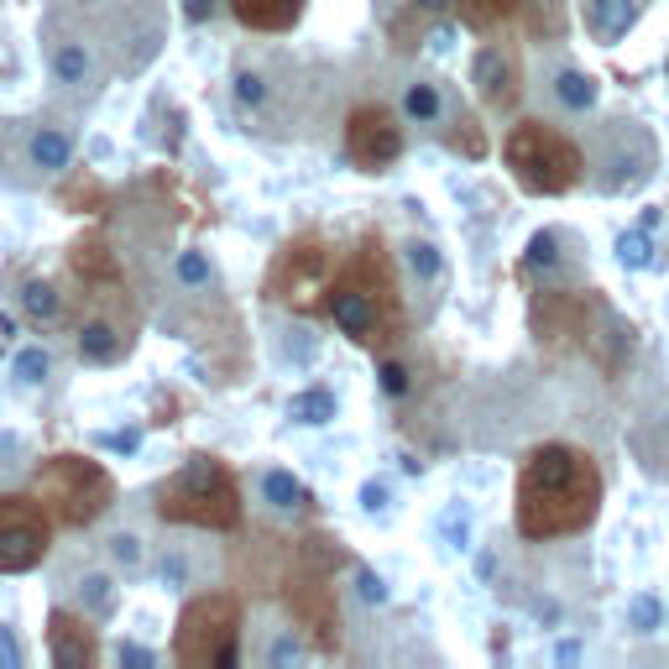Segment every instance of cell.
<instances>
[{
	"label": "cell",
	"instance_id": "1",
	"mask_svg": "<svg viewBox=\"0 0 669 669\" xmlns=\"http://www.w3.org/2000/svg\"><path fill=\"white\" fill-rule=\"evenodd\" d=\"M596 513H602V466L591 450L549 440L523 455L513 487V528L528 544L586 534Z\"/></svg>",
	"mask_w": 669,
	"mask_h": 669
},
{
	"label": "cell",
	"instance_id": "2",
	"mask_svg": "<svg viewBox=\"0 0 669 669\" xmlns=\"http://www.w3.org/2000/svg\"><path fill=\"white\" fill-rule=\"evenodd\" d=\"M325 314L335 319V330L345 340L377 351L398 335L403 309H398V283H392V267L382 257V241H366L351 262L335 272V283L325 293Z\"/></svg>",
	"mask_w": 669,
	"mask_h": 669
},
{
	"label": "cell",
	"instance_id": "3",
	"mask_svg": "<svg viewBox=\"0 0 669 669\" xmlns=\"http://www.w3.org/2000/svg\"><path fill=\"white\" fill-rule=\"evenodd\" d=\"M157 518L230 534V528H241V487H236V476L225 471V460L194 455L189 466L173 471L163 487H157Z\"/></svg>",
	"mask_w": 669,
	"mask_h": 669
},
{
	"label": "cell",
	"instance_id": "4",
	"mask_svg": "<svg viewBox=\"0 0 669 669\" xmlns=\"http://www.w3.org/2000/svg\"><path fill=\"white\" fill-rule=\"evenodd\" d=\"M502 163L523 194H539V199L570 194L586 178V157L575 147V136H565L549 121H518L502 142Z\"/></svg>",
	"mask_w": 669,
	"mask_h": 669
},
{
	"label": "cell",
	"instance_id": "5",
	"mask_svg": "<svg viewBox=\"0 0 669 669\" xmlns=\"http://www.w3.org/2000/svg\"><path fill=\"white\" fill-rule=\"evenodd\" d=\"M32 492L63 528H89L115 502V481L89 455H48L32 471Z\"/></svg>",
	"mask_w": 669,
	"mask_h": 669
},
{
	"label": "cell",
	"instance_id": "6",
	"mask_svg": "<svg viewBox=\"0 0 669 669\" xmlns=\"http://www.w3.org/2000/svg\"><path fill=\"white\" fill-rule=\"evenodd\" d=\"M236 638H241V602L230 591L194 596L178 612L173 633V659L189 669H230L236 664Z\"/></svg>",
	"mask_w": 669,
	"mask_h": 669
},
{
	"label": "cell",
	"instance_id": "7",
	"mask_svg": "<svg viewBox=\"0 0 669 669\" xmlns=\"http://www.w3.org/2000/svg\"><path fill=\"white\" fill-rule=\"evenodd\" d=\"M53 513L42 497H0V575H21L48 560L53 544Z\"/></svg>",
	"mask_w": 669,
	"mask_h": 669
},
{
	"label": "cell",
	"instance_id": "8",
	"mask_svg": "<svg viewBox=\"0 0 669 669\" xmlns=\"http://www.w3.org/2000/svg\"><path fill=\"white\" fill-rule=\"evenodd\" d=\"M335 272H330V257L319 251V241H288L272 262V278H267V293L278 304H293V309H314L325 304L319 293H330Z\"/></svg>",
	"mask_w": 669,
	"mask_h": 669
},
{
	"label": "cell",
	"instance_id": "9",
	"mask_svg": "<svg viewBox=\"0 0 669 669\" xmlns=\"http://www.w3.org/2000/svg\"><path fill=\"white\" fill-rule=\"evenodd\" d=\"M345 157L361 173H387L403 157V126L387 105H356L345 115Z\"/></svg>",
	"mask_w": 669,
	"mask_h": 669
},
{
	"label": "cell",
	"instance_id": "10",
	"mask_svg": "<svg viewBox=\"0 0 669 669\" xmlns=\"http://www.w3.org/2000/svg\"><path fill=\"white\" fill-rule=\"evenodd\" d=\"M575 345L602 366L607 377H617L622 366L633 361V330L622 325V319L602 304V298H586V309H581V325H575Z\"/></svg>",
	"mask_w": 669,
	"mask_h": 669
},
{
	"label": "cell",
	"instance_id": "11",
	"mask_svg": "<svg viewBox=\"0 0 669 669\" xmlns=\"http://www.w3.org/2000/svg\"><path fill=\"white\" fill-rule=\"evenodd\" d=\"M288 607H293V617L314 633L319 649H335V638H340V612H335L330 575H314V570L298 565V575L288 581Z\"/></svg>",
	"mask_w": 669,
	"mask_h": 669
},
{
	"label": "cell",
	"instance_id": "12",
	"mask_svg": "<svg viewBox=\"0 0 669 669\" xmlns=\"http://www.w3.org/2000/svg\"><path fill=\"white\" fill-rule=\"evenodd\" d=\"M48 659L58 669H95V659H100L95 633H89L84 617H74L68 607H53V617H48Z\"/></svg>",
	"mask_w": 669,
	"mask_h": 669
},
{
	"label": "cell",
	"instance_id": "13",
	"mask_svg": "<svg viewBox=\"0 0 669 669\" xmlns=\"http://www.w3.org/2000/svg\"><path fill=\"white\" fill-rule=\"evenodd\" d=\"M471 84L476 95L487 105H513L518 100V63L507 48H497V42H487L476 58H471Z\"/></svg>",
	"mask_w": 669,
	"mask_h": 669
},
{
	"label": "cell",
	"instance_id": "14",
	"mask_svg": "<svg viewBox=\"0 0 669 669\" xmlns=\"http://www.w3.org/2000/svg\"><path fill=\"white\" fill-rule=\"evenodd\" d=\"M230 11L251 32H288L304 16V0H230Z\"/></svg>",
	"mask_w": 669,
	"mask_h": 669
},
{
	"label": "cell",
	"instance_id": "15",
	"mask_svg": "<svg viewBox=\"0 0 669 669\" xmlns=\"http://www.w3.org/2000/svg\"><path fill=\"white\" fill-rule=\"evenodd\" d=\"M586 27L596 42H622L638 27V0H591L586 6Z\"/></svg>",
	"mask_w": 669,
	"mask_h": 669
},
{
	"label": "cell",
	"instance_id": "16",
	"mask_svg": "<svg viewBox=\"0 0 669 669\" xmlns=\"http://www.w3.org/2000/svg\"><path fill=\"white\" fill-rule=\"evenodd\" d=\"M121 345H126V335L115 330L105 314H95V319H84V325H79V356L84 361H115V356H121Z\"/></svg>",
	"mask_w": 669,
	"mask_h": 669
},
{
	"label": "cell",
	"instance_id": "17",
	"mask_svg": "<svg viewBox=\"0 0 669 669\" xmlns=\"http://www.w3.org/2000/svg\"><path fill=\"white\" fill-rule=\"evenodd\" d=\"M555 100L565 105V110H596V79L591 74H581V68H565V74H555Z\"/></svg>",
	"mask_w": 669,
	"mask_h": 669
},
{
	"label": "cell",
	"instance_id": "18",
	"mask_svg": "<svg viewBox=\"0 0 669 669\" xmlns=\"http://www.w3.org/2000/svg\"><path fill=\"white\" fill-rule=\"evenodd\" d=\"M68 152H74V142H68L58 126H42V131L32 136V163H37V168H48V173L68 168Z\"/></svg>",
	"mask_w": 669,
	"mask_h": 669
},
{
	"label": "cell",
	"instance_id": "19",
	"mask_svg": "<svg viewBox=\"0 0 669 669\" xmlns=\"http://www.w3.org/2000/svg\"><path fill=\"white\" fill-rule=\"evenodd\" d=\"M21 309H27L32 319H42V325H53V319L63 314V298H58V288H53V283L32 278L27 288H21Z\"/></svg>",
	"mask_w": 669,
	"mask_h": 669
},
{
	"label": "cell",
	"instance_id": "20",
	"mask_svg": "<svg viewBox=\"0 0 669 669\" xmlns=\"http://www.w3.org/2000/svg\"><path fill=\"white\" fill-rule=\"evenodd\" d=\"M262 497H267L272 507H304V502H309L304 481H298L293 471H267V476H262Z\"/></svg>",
	"mask_w": 669,
	"mask_h": 669
},
{
	"label": "cell",
	"instance_id": "21",
	"mask_svg": "<svg viewBox=\"0 0 669 669\" xmlns=\"http://www.w3.org/2000/svg\"><path fill=\"white\" fill-rule=\"evenodd\" d=\"M288 413H293L298 424H330V419H335V392L309 387V392H298V398H293Z\"/></svg>",
	"mask_w": 669,
	"mask_h": 669
},
{
	"label": "cell",
	"instance_id": "22",
	"mask_svg": "<svg viewBox=\"0 0 669 669\" xmlns=\"http://www.w3.org/2000/svg\"><path fill=\"white\" fill-rule=\"evenodd\" d=\"M53 74L63 84H84L89 79V53L79 48V42H63V48L53 53Z\"/></svg>",
	"mask_w": 669,
	"mask_h": 669
},
{
	"label": "cell",
	"instance_id": "23",
	"mask_svg": "<svg viewBox=\"0 0 669 669\" xmlns=\"http://www.w3.org/2000/svg\"><path fill=\"white\" fill-rule=\"evenodd\" d=\"M403 110L413 115V121H440V89L434 84H408Z\"/></svg>",
	"mask_w": 669,
	"mask_h": 669
},
{
	"label": "cell",
	"instance_id": "24",
	"mask_svg": "<svg viewBox=\"0 0 669 669\" xmlns=\"http://www.w3.org/2000/svg\"><path fill=\"white\" fill-rule=\"evenodd\" d=\"M659 622H664L659 596H633V607H628V628H633V633H654Z\"/></svg>",
	"mask_w": 669,
	"mask_h": 669
},
{
	"label": "cell",
	"instance_id": "25",
	"mask_svg": "<svg viewBox=\"0 0 669 669\" xmlns=\"http://www.w3.org/2000/svg\"><path fill=\"white\" fill-rule=\"evenodd\" d=\"M555 246H560V236H555V230H539V236L528 241V257H523V267H528V272L555 267V262H560V251H555Z\"/></svg>",
	"mask_w": 669,
	"mask_h": 669
},
{
	"label": "cell",
	"instance_id": "26",
	"mask_svg": "<svg viewBox=\"0 0 669 669\" xmlns=\"http://www.w3.org/2000/svg\"><path fill=\"white\" fill-rule=\"evenodd\" d=\"M79 591H84V607L95 612V617H110V612H115V586L105 581V575H89Z\"/></svg>",
	"mask_w": 669,
	"mask_h": 669
},
{
	"label": "cell",
	"instance_id": "27",
	"mask_svg": "<svg viewBox=\"0 0 669 669\" xmlns=\"http://www.w3.org/2000/svg\"><path fill=\"white\" fill-rule=\"evenodd\" d=\"M617 262L622 267H649V230H628V236L617 241Z\"/></svg>",
	"mask_w": 669,
	"mask_h": 669
},
{
	"label": "cell",
	"instance_id": "28",
	"mask_svg": "<svg viewBox=\"0 0 669 669\" xmlns=\"http://www.w3.org/2000/svg\"><path fill=\"white\" fill-rule=\"evenodd\" d=\"M408 267L419 272V278H440V251L429 241H408Z\"/></svg>",
	"mask_w": 669,
	"mask_h": 669
},
{
	"label": "cell",
	"instance_id": "29",
	"mask_svg": "<svg viewBox=\"0 0 669 669\" xmlns=\"http://www.w3.org/2000/svg\"><path fill=\"white\" fill-rule=\"evenodd\" d=\"M173 272H178V283H189V288H199V283H210V262L199 257V251H183V257L173 262Z\"/></svg>",
	"mask_w": 669,
	"mask_h": 669
},
{
	"label": "cell",
	"instance_id": "30",
	"mask_svg": "<svg viewBox=\"0 0 669 669\" xmlns=\"http://www.w3.org/2000/svg\"><path fill=\"white\" fill-rule=\"evenodd\" d=\"M377 377H382V392H387V398H403V392H408V366H403V361L387 356V361L377 366Z\"/></svg>",
	"mask_w": 669,
	"mask_h": 669
},
{
	"label": "cell",
	"instance_id": "31",
	"mask_svg": "<svg viewBox=\"0 0 669 669\" xmlns=\"http://www.w3.org/2000/svg\"><path fill=\"white\" fill-rule=\"evenodd\" d=\"M16 377L21 382H42V377H48V351H37V345H32V351H21L16 356Z\"/></svg>",
	"mask_w": 669,
	"mask_h": 669
},
{
	"label": "cell",
	"instance_id": "32",
	"mask_svg": "<svg viewBox=\"0 0 669 669\" xmlns=\"http://www.w3.org/2000/svg\"><path fill=\"white\" fill-rule=\"evenodd\" d=\"M110 549H115V560H121V565H142V539L121 534V539H110Z\"/></svg>",
	"mask_w": 669,
	"mask_h": 669
},
{
	"label": "cell",
	"instance_id": "33",
	"mask_svg": "<svg viewBox=\"0 0 669 669\" xmlns=\"http://www.w3.org/2000/svg\"><path fill=\"white\" fill-rule=\"evenodd\" d=\"M298 659H304V643H298V638H278V643H272V664H298Z\"/></svg>",
	"mask_w": 669,
	"mask_h": 669
},
{
	"label": "cell",
	"instance_id": "34",
	"mask_svg": "<svg viewBox=\"0 0 669 669\" xmlns=\"http://www.w3.org/2000/svg\"><path fill=\"white\" fill-rule=\"evenodd\" d=\"M236 95H241L246 105H262L267 89H262V79H257V74H241V79H236Z\"/></svg>",
	"mask_w": 669,
	"mask_h": 669
},
{
	"label": "cell",
	"instance_id": "35",
	"mask_svg": "<svg viewBox=\"0 0 669 669\" xmlns=\"http://www.w3.org/2000/svg\"><path fill=\"white\" fill-rule=\"evenodd\" d=\"M356 586H361V596H366V602H382V596H387V586L377 581L372 570H356Z\"/></svg>",
	"mask_w": 669,
	"mask_h": 669
},
{
	"label": "cell",
	"instance_id": "36",
	"mask_svg": "<svg viewBox=\"0 0 669 669\" xmlns=\"http://www.w3.org/2000/svg\"><path fill=\"white\" fill-rule=\"evenodd\" d=\"M16 664H21V649H16L11 628H0V669H16Z\"/></svg>",
	"mask_w": 669,
	"mask_h": 669
},
{
	"label": "cell",
	"instance_id": "37",
	"mask_svg": "<svg viewBox=\"0 0 669 669\" xmlns=\"http://www.w3.org/2000/svg\"><path fill=\"white\" fill-rule=\"evenodd\" d=\"M105 445H110V450H136V445H142V434H136V429H126V434H105Z\"/></svg>",
	"mask_w": 669,
	"mask_h": 669
},
{
	"label": "cell",
	"instance_id": "38",
	"mask_svg": "<svg viewBox=\"0 0 669 669\" xmlns=\"http://www.w3.org/2000/svg\"><path fill=\"white\" fill-rule=\"evenodd\" d=\"M210 11H215V0H183V16H189V21H204Z\"/></svg>",
	"mask_w": 669,
	"mask_h": 669
},
{
	"label": "cell",
	"instance_id": "39",
	"mask_svg": "<svg viewBox=\"0 0 669 669\" xmlns=\"http://www.w3.org/2000/svg\"><path fill=\"white\" fill-rule=\"evenodd\" d=\"M121 664H142V669H147L152 654H147V649H136V643H121Z\"/></svg>",
	"mask_w": 669,
	"mask_h": 669
},
{
	"label": "cell",
	"instance_id": "40",
	"mask_svg": "<svg viewBox=\"0 0 669 669\" xmlns=\"http://www.w3.org/2000/svg\"><path fill=\"white\" fill-rule=\"evenodd\" d=\"M382 497H387L382 487H366V492H361V502H366V507H372V513H377V507H382Z\"/></svg>",
	"mask_w": 669,
	"mask_h": 669
},
{
	"label": "cell",
	"instance_id": "41",
	"mask_svg": "<svg viewBox=\"0 0 669 669\" xmlns=\"http://www.w3.org/2000/svg\"><path fill=\"white\" fill-rule=\"evenodd\" d=\"M664 429H669V419H664Z\"/></svg>",
	"mask_w": 669,
	"mask_h": 669
}]
</instances>
